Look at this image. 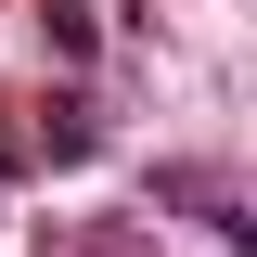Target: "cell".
I'll list each match as a JSON object with an SVG mask.
<instances>
[]
</instances>
